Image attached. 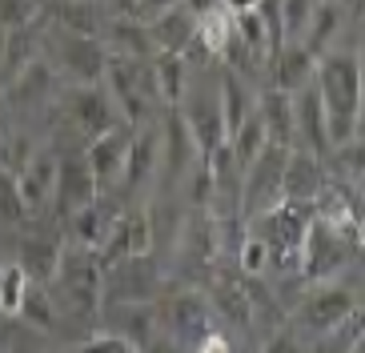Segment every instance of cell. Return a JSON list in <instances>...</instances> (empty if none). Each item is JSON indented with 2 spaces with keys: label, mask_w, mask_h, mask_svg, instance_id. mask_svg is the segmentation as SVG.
<instances>
[{
  "label": "cell",
  "mask_w": 365,
  "mask_h": 353,
  "mask_svg": "<svg viewBox=\"0 0 365 353\" xmlns=\"http://www.w3.org/2000/svg\"><path fill=\"white\" fill-rule=\"evenodd\" d=\"M293 117H297V133L305 137V149L325 157L329 153V133H325V105H322V93L317 85H301L297 88V101H293Z\"/></svg>",
  "instance_id": "e0dca14e"
},
{
  "label": "cell",
  "mask_w": 365,
  "mask_h": 353,
  "mask_svg": "<svg viewBox=\"0 0 365 353\" xmlns=\"http://www.w3.org/2000/svg\"><path fill=\"white\" fill-rule=\"evenodd\" d=\"M145 29H149L153 48H157V53H177V56H181L185 48L193 44V36H197V16L185 9V0H177L165 16H157V21L145 24Z\"/></svg>",
  "instance_id": "d6986e66"
},
{
  "label": "cell",
  "mask_w": 365,
  "mask_h": 353,
  "mask_svg": "<svg viewBox=\"0 0 365 353\" xmlns=\"http://www.w3.org/2000/svg\"><path fill=\"white\" fill-rule=\"evenodd\" d=\"M333 29H337V4H317L313 9V16H309V24H305V32H301V44L309 48L313 56H322L325 53V44H329V36H333Z\"/></svg>",
  "instance_id": "1f68e13d"
},
{
  "label": "cell",
  "mask_w": 365,
  "mask_h": 353,
  "mask_svg": "<svg viewBox=\"0 0 365 353\" xmlns=\"http://www.w3.org/2000/svg\"><path fill=\"white\" fill-rule=\"evenodd\" d=\"M4 41H9V32L0 29V85H4Z\"/></svg>",
  "instance_id": "f6af8a7d"
},
{
  "label": "cell",
  "mask_w": 365,
  "mask_h": 353,
  "mask_svg": "<svg viewBox=\"0 0 365 353\" xmlns=\"http://www.w3.org/2000/svg\"><path fill=\"white\" fill-rule=\"evenodd\" d=\"M133 133L137 128L133 125H113L105 128L101 137L88 140V149H85V160H88V169H93V177H97V185H113L125 177V160H129V149H133Z\"/></svg>",
  "instance_id": "52a82bcc"
},
{
  "label": "cell",
  "mask_w": 365,
  "mask_h": 353,
  "mask_svg": "<svg viewBox=\"0 0 365 353\" xmlns=\"http://www.w3.org/2000/svg\"><path fill=\"white\" fill-rule=\"evenodd\" d=\"M108 41H113V48H117L120 56H133V61H145L149 53H157L149 29L140 21H133V16H120V21L108 24Z\"/></svg>",
  "instance_id": "83f0119b"
},
{
  "label": "cell",
  "mask_w": 365,
  "mask_h": 353,
  "mask_svg": "<svg viewBox=\"0 0 365 353\" xmlns=\"http://www.w3.org/2000/svg\"><path fill=\"white\" fill-rule=\"evenodd\" d=\"M265 265H269V249L261 245L253 233H249L245 245H241V269H245V273H261Z\"/></svg>",
  "instance_id": "ab89813d"
},
{
  "label": "cell",
  "mask_w": 365,
  "mask_h": 353,
  "mask_svg": "<svg viewBox=\"0 0 365 353\" xmlns=\"http://www.w3.org/2000/svg\"><path fill=\"white\" fill-rule=\"evenodd\" d=\"M48 297H53L56 321L68 317L81 329H93L101 321V261L93 257H61L56 277L48 281Z\"/></svg>",
  "instance_id": "7a4b0ae2"
},
{
  "label": "cell",
  "mask_w": 365,
  "mask_h": 353,
  "mask_svg": "<svg viewBox=\"0 0 365 353\" xmlns=\"http://www.w3.org/2000/svg\"><path fill=\"white\" fill-rule=\"evenodd\" d=\"M305 229H309V213L305 205L281 201L273 209L253 217V237L269 249V261H277L281 269H289L301 261V245H305Z\"/></svg>",
  "instance_id": "3957f363"
},
{
  "label": "cell",
  "mask_w": 365,
  "mask_h": 353,
  "mask_svg": "<svg viewBox=\"0 0 365 353\" xmlns=\"http://www.w3.org/2000/svg\"><path fill=\"white\" fill-rule=\"evenodd\" d=\"M341 149H345V165H349L354 173H365V140H361V145L349 140V145H341Z\"/></svg>",
  "instance_id": "b9f144b4"
},
{
  "label": "cell",
  "mask_w": 365,
  "mask_h": 353,
  "mask_svg": "<svg viewBox=\"0 0 365 353\" xmlns=\"http://www.w3.org/2000/svg\"><path fill=\"white\" fill-rule=\"evenodd\" d=\"M213 297H217V305H221V313H229V321H233V325H249V321H253V293H245L237 281L217 285Z\"/></svg>",
  "instance_id": "e575fe53"
},
{
  "label": "cell",
  "mask_w": 365,
  "mask_h": 353,
  "mask_svg": "<svg viewBox=\"0 0 365 353\" xmlns=\"http://www.w3.org/2000/svg\"><path fill=\"white\" fill-rule=\"evenodd\" d=\"M56 24L76 36H101L97 0H56Z\"/></svg>",
  "instance_id": "f1b7e54d"
},
{
  "label": "cell",
  "mask_w": 365,
  "mask_h": 353,
  "mask_svg": "<svg viewBox=\"0 0 365 353\" xmlns=\"http://www.w3.org/2000/svg\"><path fill=\"white\" fill-rule=\"evenodd\" d=\"M349 245L354 241L341 237L337 229H329L325 221H309L305 245H301V269H305V277H325V273H333L349 257Z\"/></svg>",
  "instance_id": "ba28073f"
},
{
  "label": "cell",
  "mask_w": 365,
  "mask_h": 353,
  "mask_svg": "<svg viewBox=\"0 0 365 353\" xmlns=\"http://www.w3.org/2000/svg\"><path fill=\"white\" fill-rule=\"evenodd\" d=\"M73 353H137V349H133L125 337H117V333H97V337H88V342Z\"/></svg>",
  "instance_id": "f35d334b"
},
{
  "label": "cell",
  "mask_w": 365,
  "mask_h": 353,
  "mask_svg": "<svg viewBox=\"0 0 365 353\" xmlns=\"http://www.w3.org/2000/svg\"><path fill=\"white\" fill-rule=\"evenodd\" d=\"M277 4H281V36L285 41H301V32H305L313 9H317V0H277Z\"/></svg>",
  "instance_id": "8d00e7d4"
},
{
  "label": "cell",
  "mask_w": 365,
  "mask_h": 353,
  "mask_svg": "<svg viewBox=\"0 0 365 353\" xmlns=\"http://www.w3.org/2000/svg\"><path fill=\"white\" fill-rule=\"evenodd\" d=\"M177 0H133V21H140V24H153L157 16H165V12L173 9Z\"/></svg>",
  "instance_id": "60d3db41"
},
{
  "label": "cell",
  "mask_w": 365,
  "mask_h": 353,
  "mask_svg": "<svg viewBox=\"0 0 365 353\" xmlns=\"http://www.w3.org/2000/svg\"><path fill=\"white\" fill-rule=\"evenodd\" d=\"M221 9H225L229 16H241V12H253V9H261V0H221Z\"/></svg>",
  "instance_id": "7bdbcfd3"
},
{
  "label": "cell",
  "mask_w": 365,
  "mask_h": 353,
  "mask_svg": "<svg viewBox=\"0 0 365 353\" xmlns=\"http://www.w3.org/2000/svg\"><path fill=\"white\" fill-rule=\"evenodd\" d=\"M101 321L108 325V333L125 337L133 349H145L153 342L157 313L149 301H108V305H101Z\"/></svg>",
  "instance_id": "7c38bea8"
},
{
  "label": "cell",
  "mask_w": 365,
  "mask_h": 353,
  "mask_svg": "<svg viewBox=\"0 0 365 353\" xmlns=\"http://www.w3.org/2000/svg\"><path fill=\"white\" fill-rule=\"evenodd\" d=\"M261 125H265V137L269 145H281V149H293L297 145V117H293V93L285 88H269L261 96V108H257Z\"/></svg>",
  "instance_id": "2e32d148"
},
{
  "label": "cell",
  "mask_w": 365,
  "mask_h": 353,
  "mask_svg": "<svg viewBox=\"0 0 365 353\" xmlns=\"http://www.w3.org/2000/svg\"><path fill=\"white\" fill-rule=\"evenodd\" d=\"M41 21V0H0V29H29Z\"/></svg>",
  "instance_id": "74e56055"
},
{
  "label": "cell",
  "mask_w": 365,
  "mask_h": 353,
  "mask_svg": "<svg viewBox=\"0 0 365 353\" xmlns=\"http://www.w3.org/2000/svg\"><path fill=\"white\" fill-rule=\"evenodd\" d=\"M313 68H317V56L301 41H285L273 56V85L285 88V93H297L301 85H309Z\"/></svg>",
  "instance_id": "7402d4cb"
},
{
  "label": "cell",
  "mask_w": 365,
  "mask_h": 353,
  "mask_svg": "<svg viewBox=\"0 0 365 353\" xmlns=\"http://www.w3.org/2000/svg\"><path fill=\"white\" fill-rule=\"evenodd\" d=\"M161 293V273L145 257H120L113 265H101V297L108 301H157Z\"/></svg>",
  "instance_id": "8992f818"
},
{
  "label": "cell",
  "mask_w": 365,
  "mask_h": 353,
  "mask_svg": "<svg viewBox=\"0 0 365 353\" xmlns=\"http://www.w3.org/2000/svg\"><path fill=\"white\" fill-rule=\"evenodd\" d=\"M285 160H289V149L269 145V149L241 173V213H245L249 221L285 201Z\"/></svg>",
  "instance_id": "5b68a950"
},
{
  "label": "cell",
  "mask_w": 365,
  "mask_h": 353,
  "mask_svg": "<svg viewBox=\"0 0 365 353\" xmlns=\"http://www.w3.org/2000/svg\"><path fill=\"white\" fill-rule=\"evenodd\" d=\"M153 249V229H149V217L145 213H120L117 221L108 225L105 241L97 249V261L101 265H113L120 257H145Z\"/></svg>",
  "instance_id": "30bf717a"
},
{
  "label": "cell",
  "mask_w": 365,
  "mask_h": 353,
  "mask_svg": "<svg viewBox=\"0 0 365 353\" xmlns=\"http://www.w3.org/2000/svg\"><path fill=\"white\" fill-rule=\"evenodd\" d=\"M61 245L48 241V237H24L21 241V253H16V265L29 273V281L36 285H48L56 277V269H61Z\"/></svg>",
  "instance_id": "cb8c5ba5"
},
{
  "label": "cell",
  "mask_w": 365,
  "mask_h": 353,
  "mask_svg": "<svg viewBox=\"0 0 365 353\" xmlns=\"http://www.w3.org/2000/svg\"><path fill=\"white\" fill-rule=\"evenodd\" d=\"M265 353H301V349H297V342H293V337L277 333V337H273V342L265 345Z\"/></svg>",
  "instance_id": "ee69618b"
},
{
  "label": "cell",
  "mask_w": 365,
  "mask_h": 353,
  "mask_svg": "<svg viewBox=\"0 0 365 353\" xmlns=\"http://www.w3.org/2000/svg\"><path fill=\"white\" fill-rule=\"evenodd\" d=\"M161 149H165V173H169V177H181L189 165H197V160H201L197 137L189 133V125H185V117H181V108H169V117H165Z\"/></svg>",
  "instance_id": "ac0fdd59"
},
{
  "label": "cell",
  "mask_w": 365,
  "mask_h": 353,
  "mask_svg": "<svg viewBox=\"0 0 365 353\" xmlns=\"http://www.w3.org/2000/svg\"><path fill=\"white\" fill-rule=\"evenodd\" d=\"M113 221H117V217H108L105 209H101V201L68 217V225H73L76 241H81L85 249H101V241H105V233H108V225H113Z\"/></svg>",
  "instance_id": "4dcf8cb0"
},
{
  "label": "cell",
  "mask_w": 365,
  "mask_h": 353,
  "mask_svg": "<svg viewBox=\"0 0 365 353\" xmlns=\"http://www.w3.org/2000/svg\"><path fill=\"white\" fill-rule=\"evenodd\" d=\"M325 189V169L322 157L309 149H289L285 160V201L289 205H313Z\"/></svg>",
  "instance_id": "5bb4252c"
},
{
  "label": "cell",
  "mask_w": 365,
  "mask_h": 353,
  "mask_svg": "<svg viewBox=\"0 0 365 353\" xmlns=\"http://www.w3.org/2000/svg\"><path fill=\"white\" fill-rule=\"evenodd\" d=\"M44 48H48V68L68 73L76 85H101L108 53L97 36H76V32L56 24V29L44 36Z\"/></svg>",
  "instance_id": "277c9868"
},
{
  "label": "cell",
  "mask_w": 365,
  "mask_h": 353,
  "mask_svg": "<svg viewBox=\"0 0 365 353\" xmlns=\"http://www.w3.org/2000/svg\"><path fill=\"white\" fill-rule=\"evenodd\" d=\"M0 221L4 225H24L29 221V205L21 197V181L9 165H0Z\"/></svg>",
  "instance_id": "836d02e7"
},
{
  "label": "cell",
  "mask_w": 365,
  "mask_h": 353,
  "mask_svg": "<svg viewBox=\"0 0 365 353\" xmlns=\"http://www.w3.org/2000/svg\"><path fill=\"white\" fill-rule=\"evenodd\" d=\"M108 4H113V9H120V12H125V16H129V12H133V0H108Z\"/></svg>",
  "instance_id": "7dc6e473"
},
{
  "label": "cell",
  "mask_w": 365,
  "mask_h": 353,
  "mask_svg": "<svg viewBox=\"0 0 365 353\" xmlns=\"http://www.w3.org/2000/svg\"><path fill=\"white\" fill-rule=\"evenodd\" d=\"M229 145H233V157H237V165H241V173L253 165V160L261 157V153L269 149V137H265V125H261V117L257 113H249L245 117V125L237 128L233 137H229Z\"/></svg>",
  "instance_id": "f546056e"
},
{
  "label": "cell",
  "mask_w": 365,
  "mask_h": 353,
  "mask_svg": "<svg viewBox=\"0 0 365 353\" xmlns=\"http://www.w3.org/2000/svg\"><path fill=\"white\" fill-rule=\"evenodd\" d=\"M56 169H61V160H56L53 153H36V157H29V169L16 173V181H21V197H24V205H29V217L41 213L44 205L53 201Z\"/></svg>",
  "instance_id": "44dd1931"
},
{
  "label": "cell",
  "mask_w": 365,
  "mask_h": 353,
  "mask_svg": "<svg viewBox=\"0 0 365 353\" xmlns=\"http://www.w3.org/2000/svg\"><path fill=\"white\" fill-rule=\"evenodd\" d=\"M41 44H44V36H41V29H36V24L9 32V41H4V85H9V81H16L24 68H33L36 56H41Z\"/></svg>",
  "instance_id": "d4e9b609"
},
{
  "label": "cell",
  "mask_w": 365,
  "mask_h": 353,
  "mask_svg": "<svg viewBox=\"0 0 365 353\" xmlns=\"http://www.w3.org/2000/svg\"><path fill=\"white\" fill-rule=\"evenodd\" d=\"M161 133L157 128H137L133 133V149H129V160H125V177L120 181L129 185V189H137V185H145L157 173V165H161Z\"/></svg>",
  "instance_id": "603a6c76"
},
{
  "label": "cell",
  "mask_w": 365,
  "mask_h": 353,
  "mask_svg": "<svg viewBox=\"0 0 365 353\" xmlns=\"http://www.w3.org/2000/svg\"><path fill=\"white\" fill-rule=\"evenodd\" d=\"M249 113H253V101H249L245 81L225 68V76H221V117H225V133H229V137L245 125Z\"/></svg>",
  "instance_id": "484cf974"
},
{
  "label": "cell",
  "mask_w": 365,
  "mask_h": 353,
  "mask_svg": "<svg viewBox=\"0 0 365 353\" xmlns=\"http://www.w3.org/2000/svg\"><path fill=\"white\" fill-rule=\"evenodd\" d=\"M24 289H29V273H24L16 261H12V265H0V309L4 313H21Z\"/></svg>",
  "instance_id": "d590c367"
},
{
  "label": "cell",
  "mask_w": 365,
  "mask_h": 353,
  "mask_svg": "<svg viewBox=\"0 0 365 353\" xmlns=\"http://www.w3.org/2000/svg\"><path fill=\"white\" fill-rule=\"evenodd\" d=\"M357 313V301L349 289L341 285H325V289H313L305 305H301V321L309 325L313 333H329L333 325H341L345 317H354Z\"/></svg>",
  "instance_id": "4fadbf2b"
},
{
  "label": "cell",
  "mask_w": 365,
  "mask_h": 353,
  "mask_svg": "<svg viewBox=\"0 0 365 353\" xmlns=\"http://www.w3.org/2000/svg\"><path fill=\"white\" fill-rule=\"evenodd\" d=\"M349 353H365V321H361V329H357V342H354V349Z\"/></svg>",
  "instance_id": "bcb514c9"
},
{
  "label": "cell",
  "mask_w": 365,
  "mask_h": 353,
  "mask_svg": "<svg viewBox=\"0 0 365 353\" xmlns=\"http://www.w3.org/2000/svg\"><path fill=\"white\" fill-rule=\"evenodd\" d=\"M357 245L365 249V213H361V221H357Z\"/></svg>",
  "instance_id": "c3c4849f"
},
{
  "label": "cell",
  "mask_w": 365,
  "mask_h": 353,
  "mask_svg": "<svg viewBox=\"0 0 365 353\" xmlns=\"http://www.w3.org/2000/svg\"><path fill=\"white\" fill-rule=\"evenodd\" d=\"M16 317L33 321L36 329H53V325H56V309H53V297H48V285L29 281V289H24V297H21V313H16Z\"/></svg>",
  "instance_id": "d6a6232c"
},
{
  "label": "cell",
  "mask_w": 365,
  "mask_h": 353,
  "mask_svg": "<svg viewBox=\"0 0 365 353\" xmlns=\"http://www.w3.org/2000/svg\"><path fill=\"white\" fill-rule=\"evenodd\" d=\"M65 113H68V125L88 133V140L117 125V113H113L108 93L101 85H76L73 93L65 96Z\"/></svg>",
  "instance_id": "8fae6325"
},
{
  "label": "cell",
  "mask_w": 365,
  "mask_h": 353,
  "mask_svg": "<svg viewBox=\"0 0 365 353\" xmlns=\"http://www.w3.org/2000/svg\"><path fill=\"white\" fill-rule=\"evenodd\" d=\"M185 56L177 53H157V64H153V81H157V96H161L169 108L181 105L185 96Z\"/></svg>",
  "instance_id": "4316f807"
},
{
  "label": "cell",
  "mask_w": 365,
  "mask_h": 353,
  "mask_svg": "<svg viewBox=\"0 0 365 353\" xmlns=\"http://www.w3.org/2000/svg\"><path fill=\"white\" fill-rule=\"evenodd\" d=\"M97 197H101V185H97V177H93V169H88V160H61V169H56V189H53L56 213L68 221L73 213L97 205Z\"/></svg>",
  "instance_id": "9c48e42d"
},
{
  "label": "cell",
  "mask_w": 365,
  "mask_h": 353,
  "mask_svg": "<svg viewBox=\"0 0 365 353\" xmlns=\"http://www.w3.org/2000/svg\"><path fill=\"white\" fill-rule=\"evenodd\" d=\"M313 85H317L322 105H325L329 149H341V145H349L357 137V125H361V105H365L361 61L354 53H322Z\"/></svg>",
  "instance_id": "6da1fadb"
},
{
  "label": "cell",
  "mask_w": 365,
  "mask_h": 353,
  "mask_svg": "<svg viewBox=\"0 0 365 353\" xmlns=\"http://www.w3.org/2000/svg\"><path fill=\"white\" fill-rule=\"evenodd\" d=\"M181 117H185V125H189V133L197 137L201 160L229 137V133H225V117H221V96H213V93H197L193 105L185 108Z\"/></svg>",
  "instance_id": "9a60e30c"
},
{
  "label": "cell",
  "mask_w": 365,
  "mask_h": 353,
  "mask_svg": "<svg viewBox=\"0 0 365 353\" xmlns=\"http://www.w3.org/2000/svg\"><path fill=\"white\" fill-rule=\"evenodd\" d=\"M213 313H209V301L197 297V293H181V297L169 301V333L181 337V342H201L213 333Z\"/></svg>",
  "instance_id": "ffe728a7"
}]
</instances>
